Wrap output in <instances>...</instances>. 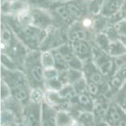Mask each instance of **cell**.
<instances>
[{"label": "cell", "instance_id": "18", "mask_svg": "<svg viewBox=\"0 0 126 126\" xmlns=\"http://www.w3.org/2000/svg\"><path fill=\"white\" fill-rule=\"evenodd\" d=\"M33 1H38V2H47V1H49V2H51L50 0H33Z\"/></svg>", "mask_w": 126, "mask_h": 126}, {"label": "cell", "instance_id": "15", "mask_svg": "<svg viewBox=\"0 0 126 126\" xmlns=\"http://www.w3.org/2000/svg\"><path fill=\"white\" fill-rule=\"evenodd\" d=\"M87 89L89 93L94 96L98 95L100 94V86L91 82V81H88L87 82Z\"/></svg>", "mask_w": 126, "mask_h": 126}, {"label": "cell", "instance_id": "12", "mask_svg": "<svg viewBox=\"0 0 126 126\" xmlns=\"http://www.w3.org/2000/svg\"><path fill=\"white\" fill-rule=\"evenodd\" d=\"M89 81H91V82L100 86L101 85L103 84L104 83L103 75L98 71H98L92 70L89 75Z\"/></svg>", "mask_w": 126, "mask_h": 126}, {"label": "cell", "instance_id": "4", "mask_svg": "<svg viewBox=\"0 0 126 126\" xmlns=\"http://www.w3.org/2000/svg\"><path fill=\"white\" fill-rule=\"evenodd\" d=\"M70 48L78 57L86 59L91 54V49L86 41H70Z\"/></svg>", "mask_w": 126, "mask_h": 126}, {"label": "cell", "instance_id": "14", "mask_svg": "<svg viewBox=\"0 0 126 126\" xmlns=\"http://www.w3.org/2000/svg\"><path fill=\"white\" fill-rule=\"evenodd\" d=\"M76 98L78 103L82 106H89L92 103L91 97L85 92L78 94L76 96Z\"/></svg>", "mask_w": 126, "mask_h": 126}, {"label": "cell", "instance_id": "16", "mask_svg": "<svg viewBox=\"0 0 126 126\" xmlns=\"http://www.w3.org/2000/svg\"><path fill=\"white\" fill-rule=\"evenodd\" d=\"M82 27L85 29L91 28L92 26H94V20L90 17H85L82 19Z\"/></svg>", "mask_w": 126, "mask_h": 126}, {"label": "cell", "instance_id": "10", "mask_svg": "<svg viewBox=\"0 0 126 126\" xmlns=\"http://www.w3.org/2000/svg\"><path fill=\"white\" fill-rule=\"evenodd\" d=\"M108 52L111 55L118 57L126 53V49L121 43L113 42L109 44Z\"/></svg>", "mask_w": 126, "mask_h": 126}, {"label": "cell", "instance_id": "6", "mask_svg": "<svg viewBox=\"0 0 126 126\" xmlns=\"http://www.w3.org/2000/svg\"><path fill=\"white\" fill-rule=\"evenodd\" d=\"M56 4L53 7V12L55 16H57L60 20L65 23H71L73 19L70 16L65 2H55Z\"/></svg>", "mask_w": 126, "mask_h": 126}, {"label": "cell", "instance_id": "13", "mask_svg": "<svg viewBox=\"0 0 126 126\" xmlns=\"http://www.w3.org/2000/svg\"><path fill=\"white\" fill-rule=\"evenodd\" d=\"M125 82L126 81L124 79L122 78L120 76L117 75L116 73H115L114 76L112 77V78L111 79L110 85L113 88L119 89L123 87Z\"/></svg>", "mask_w": 126, "mask_h": 126}, {"label": "cell", "instance_id": "17", "mask_svg": "<svg viewBox=\"0 0 126 126\" xmlns=\"http://www.w3.org/2000/svg\"><path fill=\"white\" fill-rule=\"evenodd\" d=\"M50 1L52 3H55V2H65L70 0H50Z\"/></svg>", "mask_w": 126, "mask_h": 126}, {"label": "cell", "instance_id": "8", "mask_svg": "<svg viewBox=\"0 0 126 126\" xmlns=\"http://www.w3.org/2000/svg\"><path fill=\"white\" fill-rule=\"evenodd\" d=\"M105 0H88V12L93 16L99 14L103 10Z\"/></svg>", "mask_w": 126, "mask_h": 126}, {"label": "cell", "instance_id": "3", "mask_svg": "<svg viewBox=\"0 0 126 126\" xmlns=\"http://www.w3.org/2000/svg\"><path fill=\"white\" fill-rule=\"evenodd\" d=\"M31 25L38 28L45 30L50 26L52 18L50 14L41 8H32L30 9Z\"/></svg>", "mask_w": 126, "mask_h": 126}, {"label": "cell", "instance_id": "1", "mask_svg": "<svg viewBox=\"0 0 126 126\" xmlns=\"http://www.w3.org/2000/svg\"><path fill=\"white\" fill-rule=\"evenodd\" d=\"M12 22L14 23L12 27L14 28V31L24 44L31 49H36L41 46L47 35L45 30L32 25L21 24L17 21Z\"/></svg>", "mask_w": 126, "mask_h": 126}, {"label": "cell", "instance_id": "9", "mask_svg": "<svg viewBox=\"0 0 126 126\" xmlns=\"http://www.w3.org/2000/svg\"><path fill=\"white\" fill-rule=\"evenodd\" d=\"M41 59L44 69L55 67V59L53 53L49 50H45L41 54Z\"/></svg>", "mask_w": 126, "mask_h": 126}, {"label": "cell", "instance_id": "2", "mask_svg": "<svg viewBox=\"0 0 126 126\" xmlns=\"http://www.w3.org/2000/svg\"><path fill=\"white\" fill-rule=\"evenodd\" d=\"M27 78L33 87H41L44 84V68L41 59V54L34 52L25 60ZM32 87V88H33Z\"/></svg>", "mask_w": 126, "mask_h": 126}, {"label": "cell", "instance_id": "7", "mask_svg": "<svg viewBox=\"0 0 126 126\" xmlns=\"http://www.w3.org/2000/svg\"><path fill=\"white\" fill-rule=\"evenodd\" d=\"M68 37L70 41H86L87 32L85 28H75L68 33Z\"/></svg>", "mask_w": 126, "mask_h": 126}, {"label": "cell", "instance_id": "11", "mask_svg": "<svg viewBox=\"0 0 126 126\" xmlns=\"http://www.w3.org/2000/svg\"><path fill=\"white\" fill-rule=\"evenodd\" d=\"M45 97L41 87H33L30 91V100L35 103H39Z\"/></svg>", "mask_w": 126, "mask_h": 126}, {"label": "cell", "instance_id": "5", "mask_svg": "<svg viewBox=\"0 0 126 126\" xmlns=\"http://www.w3.org/2000/svg\"><path fill=\"white\" fill-rule=\"evenodd\" d=\"M124 0H105L102 12L104 16H113L118 14L123 7Z\"/></svg>", "mask_w": 126, "mask_h": 126}]
</instances>
